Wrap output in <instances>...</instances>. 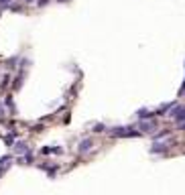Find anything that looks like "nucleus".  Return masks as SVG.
Masks as SVG:
<instances>
[{
	"mask_svg": "<svg viewBox=\"0 0 185 195\" xmlns=\"http://www.w3.org/2000/svg\"><path fill=\"white\" fill-rule=\"evenodd\" d=\"M171 118H175V120L179 122V124H181V120H185V106H175L171 110Z\"/></svg>",
	"mask_w": 185,
	"mask_h": 195,
	"instance_id": "1",
	"label": "nucleus"
},
{
	"mask_svg": "<svg viewBox=\"0 0 185 195\" xmlns=\"http://www.w3.org/2000/svg\"><path fill=\"white\" fill-rule=\"evenodd\" d=\"M92 144H94L92 138H83V140L79 142V153H88L89 148H92Z\"/></svg>",
	"mask_w": 185,
	"mask_h": 195,
	"instance_id": "2",
	"label": "nucleus"
},
{
	"mask_svg": "<svg viewBox=\"0 0 185 195\" xmlns=\"http://www.w3.org/2000/svg\"><path fill=\"white\" fill-rule=\"evenodd\" d=\"M140 128H143V132H155V122L153 120H143L140 122Z\"/></svg>",
	"mask_w": 185,
	"mask_h": 195,
	"instance_id": "3",
	"label": "nucleus"
},
{
	"mask_svg": "<svg viewBox=\"0 0 185 195\" xmlns=\"http://www.w3.org/2000/svg\"><path fill=\"white\" fill-rule=\"evenodd\" d=\"M167 146H169V142H157V144L151 146V153H163Z\"/></svg>",
	"mask_w": 185,
	"mask_h": 195,
	"instance_id": "4",
	"label": "nucleus"
},
{
	"mask_svg": "<svg viewBox=\"0 0 185 195\" xmlns=\"http://www.w3.org/2000/svg\"><path fill=\"white\" fill-rule=\"evenodd\" d=\"M14 150H16L18 155H22V153H29V146L25 142H16V144H14Z\"/></svg>",
	"mask_w": 185,
	"mask_h": 195,
	"instance_id": "5",
	"label": "nucleus"
},
{
	"mask_svg": "<svg viewBox=\"0 0 185 195\" xmlns=\"http://www.w3.org/2000/svg\"><path fill=\"white\" fill-rule=\"evenodd\" d=\"M138 118H143V120H144V118H153V114H151V112H146V110H140V112H138Z\"/></svg>",
	"mask_w": 185,
	"mask_h": 195,
	"instance_id": "6",
	"label": "nucleus"
},
{
	"mask_svg": "<svg viewBox=\"0 0 185 195\" xmlns=\"http://www.w3.org/2000/svg\"><path fill=\"white\" fill-rule=\"evenodd\" d=\"M104 130V124H96V126H94V132H102Z\"/></svg>",
	"mask_w": 185,
	"mask_h": 195,
	"instance_id": "7",
	"label": "nucleus"
},
{
	"mask_svg": "<svg viewBox=\"0 0 185 195\" xmlns=\"http://www.w3.org/2000/svg\"><path fill=\"white\" fill-rule=\"evenodd\" d=\"M47 4V0H39V6H45Z\"/></svg>",
	"mask_w": 185,
	"mask_h": 195,
	"instance_id": "8",
	"label": "nucleus"
},
{
	"mask_svg": "<svg viewBox=\"0 0 185 195\" xmlns=\"http://www.w3.org/2000/svg\"><path fill=\"white\" fill-rule=\"evenodd\" d=\"M2 114H4V108H2V104H0V118H2Z\"/></svg>",
	"mask_w": 185,
	"mask_h": 195,
	"instance_id": "9",
	"label": "nucleus"
},
{
	"mask_svg": "<svg viewBox=\"0 0 185 195\" xmlns=\"http://www.w3.org/2000/svg\"><path fill=\"white\" fill-rule=\"evenodd\" d=\"M0 2H2V4H8V2H10V0H0Z\"/></svg>",
	"mask_w": 185,
	"mask_h": 195,
	"instance_id": "10",
	"label": "nucleus"
},
{
	"mask_svg": "<svg viewBox=\"0 0 185 195\" xmlns=\"http://www.w3.org/2000/svg\"><path fill=\"white\" fill-rule=\"evenodd\" d=\"M27 2H33V0H27Z\"/></svg>",
	"mask_w": 185,
	"mask_h": 195,
	"instance_id": "11",
	"label": "nucleus"
}]
</instances>
